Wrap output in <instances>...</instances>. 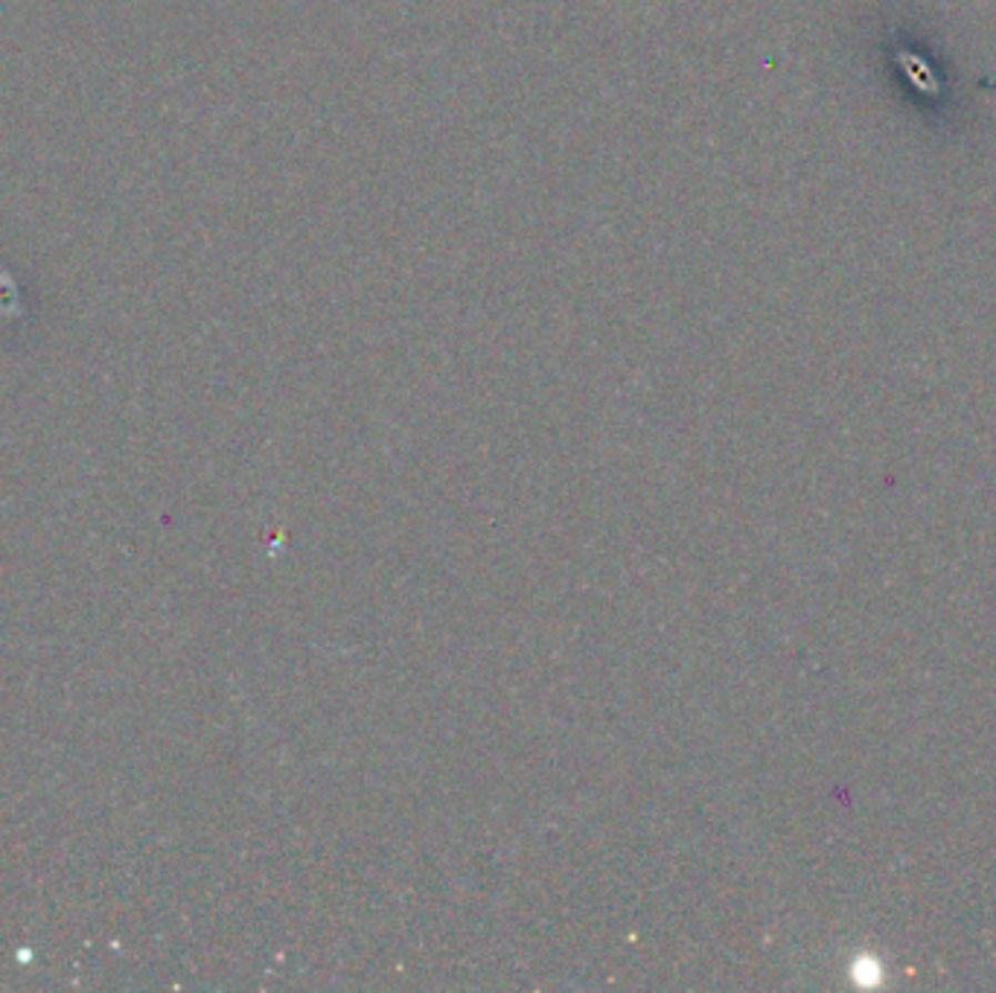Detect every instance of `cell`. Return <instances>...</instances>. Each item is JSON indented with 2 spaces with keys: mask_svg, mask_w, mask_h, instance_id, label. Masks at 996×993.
<instances>
[]
</instances>
